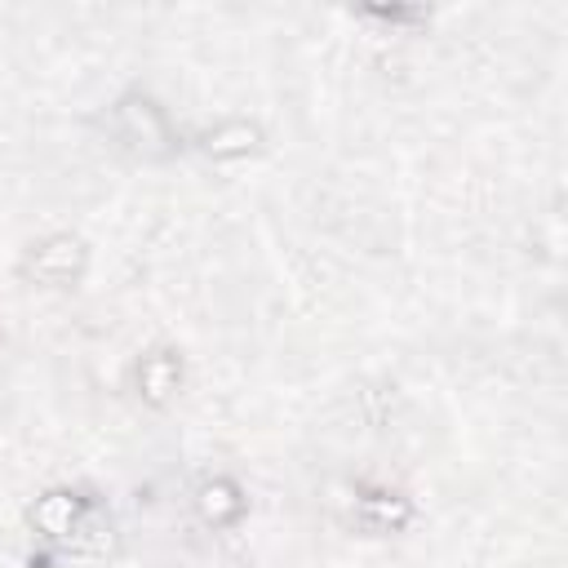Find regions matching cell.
I'll return each instance as SVG.
<instances>
[{"mask_svg": "<svg viewBox=\"0 0 568 568\" xmlns=\"http://www.w3.org/2000/svg\"><path fill=\"white\" fill-rule=\"evenodd\" d=\"M84 266H89V248L75 240V235H67V231H58V235H44L40 244H31L27 253H22V275L27 280H36V284H44V288H71L80 275H84Z\"/></svg>", "mask_w": 568, "mask_h": 568, "instance_id": "cell-1", "label": "cell"}, {"mask_svg": "<svg viewBox=\"0 0 568 568\" xmlns=\"http://www.w3.org/2000/svg\"><path fill=\"white\" fill-rule=\"evenodd\" d=\"M115 129H120V138H124L133 151H142V155H169V151H173V129H169L164 106H155V102L142 98V93H124V98L115 102Z\"/></svg>", "mask_w": 568, "mask_h": 568, "instance_id": "cell-2", "label": "cell"}, {"mask_svg": "<svg viewBox=\"0 0 568 568\" xmlns=\"http://www.w3.org/2000/svg\"><path fill=\"white\" fill-rule=\"evenodd\" d=\"M133 382H138V395L146 404H169L182 386V355L160 346V351H146L133 368Z\"/></svg>", "mask_w": 568, "mask_h": 568, "instance_id": "cell-3", "label": "cell"}, {"mask_svg": "<svg viewBox=\"0 0 568 568\" xmlns=\"http://www.w3.org/2000/svg\"><path fill=\"white\" fill-rule=\"evenodd\" d=\"M257 146H262V129L253 120H240V115L235 120H217L213 129L200 133V151L209 160H244Z\"/></svg>", "mask_w": 568, "mask_h": 568, "instance_id": "cell-4", "label": "cell"}, {"mask_svg": "<svg viewBox=\"0 0 568 568\" xmlns=\"http://www.w3.org/2000/svg\"><path fill=\"white\" fill-rule=\"evenodd\" d=\"M195 510H200V519L204 524H213V528H231L240 515H244V497H240V488L231 484V479H209V484H200V493H195Z\"/></svg>", "mask_w": 568, "mask_h": 568, "instance_id": "cell-5", "label": "cell"}, {"mask_svg": "<svg viewBox=\"0 0 568 568\" xmlns=\"http://www.w3.org/2000/svg\"><path fill=\"white\" fill-rule=\"evenodd\" d=\"M80 515H84V501H80V497H71V493H49V497L36 501L31 524H36L40 532H49V537H62V532L75 528Z\"/></svg>", "mask_w": 568, "mask_h": 568, "instance_id": "cell-6", "label": "cell"}]
</instances>
